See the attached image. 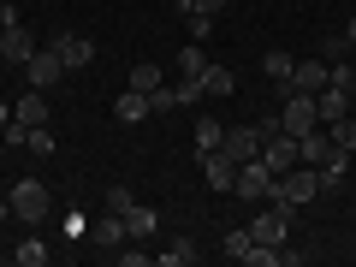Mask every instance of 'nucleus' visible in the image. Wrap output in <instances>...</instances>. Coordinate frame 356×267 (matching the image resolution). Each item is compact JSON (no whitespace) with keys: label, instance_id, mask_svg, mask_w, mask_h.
Wrapping results in <instances>:
<instances>
[{"label":"nucleus","instance_id":"nucleus-24","mask_svg":"<svg viewBox=\"0 0 356 267\" xmlns=\"http://www.w3.org/2000/svg\"><path fill=\"white\" fill-rule=\"evenodd\" d=\"M350 36H321V60H327V65H344V60H350Z\"/></svg>","mask_w":356,"mask_h":267},{"label":"nucleus","instance_id":"nucleus-10","mask_svg":"<svg viewBox=\"0 0 356 267\" xmlns=\"http://www.w3.org/2000/svg\"><path fill=\"white\" fill-rule=\"evenodd\" d=\"M327 83H332V65L327 60H297L291 65V89H303V95H321Z\"/></svg>","mask_w":356,"mask_h":267},{"label":"nucleus","instance_id":"nucleus-1","mask_svg":"<svg viewBox=\"0 0 356 267\" xmlns=\"http://www.w3.org/2000/svg\"><path fill=\"white\" fill-rule=\"evenodd\" d=\"M6 202H13V220H18V226H30V232L54 214V196H48V184H42V178H18Z\"/></svg>","mask_w":356,"mask_h":267},{"label":"nucleus","instance_id":"nucleus-20","mask_svg":"<svg viewBox=\"0 0 356 267\" xmlns=\"http://www.w3.org/2000/svg\"><path fill=\"white\" fill-rule=\"evenodd\" d=\"M191 137H196V149H220V143H226V125H220V119L214 113H202V119H196V131H191Z\"/></svg>","mask_w":356,"mask_h":267},{"label":"nucleus","instance_id":"nucleus-7","mask_svg":"<svg viewBox=\"0 0 356 267\" xmlns=\"http://www.w3.org/2000/svg\"><path fill=\"white\" fill-rule=\"evenodd\" d=\"M202 178H208V191H232V184H238V161H232L226 149H208L202 154Z\"/></svg>","mask_w":356,"mask_h":267},{"label":"nucleus","instance_id":"nucleus-9","mask_svg":"<svg viewBox=\"0 0 356 267\" xmlns=\"http://www.w3.org/2000/svg\"><path fill=\"white\" fill-rule=\"evenodd\" d=\"M220 149L232 154V161H261V125H238V131H226V143H220Z\"/></svg>","mask_w":356,"mask_h":267},{"label":"nucleus","instance_id":"nucleus-11","mask_svg":"<svg viewBox=\"0 0 356 267\" xmlns=\"http://www.w3.org/2000/svg\"><path fill=\"white\" fill-rule=\"evenodd\" d=\"M315 113H321V125H339V119H350V89L344 83H327L315 95Z\"/></svg>","mask_w":356,"mask_h":267},{"label":"nucleus","instance_id":"nucleus-23","mask_svg":"<svg viewBox=\"0 0 356 267\" xmlns=\"http://www.w3.org/2000/svg\"><path fill=\"white\" fill-rule=\"evenodd\" d=\"M202 72H208V54H202V42L178 48V77H202Z\"/></svg>","mask_w":356,"mask_h":267},{"label":"nucleus","instance_id":"nucleus-14","mask_svg":"<svg viewBox=\"0 0 356 267\" xmlns=\"http://www.w3.org/2000/svg\"><path fill=\"white\" fill-rule=\"evenodd\" d=\"M30 54H36V36H30L24 24H13V30H0V60H6V65H24Z\"/></svg>","mask_w":356,"mask_h":267},{"label":"nucleus","instance_id":"nucleus-18","mask_svg":"<svg viewBox=\"0 0 356 267\" xmlns=\"http://www.w3.org/2000/svg\"><path fill=\"white\" fill-rule=\"evenodd\" d=\"M232 89H238V72L208 60V72H202V95H232Z\"/></svg>","mask_w":356,"mask_h":267},{"label":"nucleus","instance_id":"nucleus-33","mask_svg":"<svg viewBox=\"0 0 356 267\" xmlns=\"http://www.w3.org/2000/svg\"><path fill=\"white\" fill-rule=\"evenodd\" d=\"M113 261H119V267H143V261H154V255H149V250H125V243H119Z\"/></svg>","mask_w":356,"mask_h":267},{"label":"nucleus","instance_id":"nucleus-15","mask_svg":"<svg viewBox=\"0 0 356 267\" xmlns=\"http://www.w3.org/2000/svg\"><path fill=\"white\" fill-rule=\"evenodd\" d=\"M125 232H131V243L154 238V232H161V214H154L149 202H131V208H125Z\"/></svg>","mask_w":356,"mask_h":267},{"label":"nucleus","instance_id":"nucleus-4","mask_svg":"<svg viewBox=\"0 0 356 267\" xmlns=\"http://www.w3.org/2000/svg\"><path fill=\"white\" fill-rule=\"evenodd\" d=\"M261 161H267L273 178L291 172V166H297V137H291V131H267V137H261Z\"/></svg>","mask_w":356,"mask_h":267},{"label":"nucleus","instance_id":"nucleus-28","mask_svg":"<svg viewBox=\"0 0 356 267\" xmlns=\"http://www.w3.org/2000/svg\"><path fill=\"white\" fill-rule=\"evenodd\" d=\"M332 131V143H339L344 154H356V119H339V125H327Z\"/></svg>","mask_w":356,"mask_h":267},{"label":"nucleus","instance_id":"nucleus-35","mask_svg":"<svg viewBox=\"0 0 356 267\" xmlns=\"http://www.w3.org/2000/svg\"><path fill=\"white\" fill-rule=\"evenodd\" d=\"M196 13H208V18H220V13H226V0H196Z\"/></svg>","mask_w":356,"mask_h":267},{"label":"nucleus","instance_id":"nucleus-31","mask_svg":"<svg viewBox=\"0 0 356 267\" xmlns=\"http://www.w3.org/2000/svg\"><path fill=\"white\" fill-rule=\"evenodd\" d=\"M102 202H107V208H113V214H125V208H131V202H137V196H131V184H113V191H107V196H102Z\"/></svg>","mask_w":356,"mask_h":267},{"label":"nucleus","instance_id":"nucleus-39","mask_svg":"<svg viewBox=\"0 0 356 267\" xmlns=\"http://www.w3.org/2000/svg\"><path fill=\"white\" fill-rule=\"evenodd\" d=\"M0 261H13V250H0Z\"/></svg>","mask_w":356,"mask_h":267},{"label":"nucleus","instance_id":"nucleus-30","mask_svg":"<svg viewBox=\"0 0 356 267\" xmlns=\"http://www.w3.org/2000/svg\"><path fill=\"white\" fill-rule=\"evenodd\" d=\"M184 24H191V42H208V36H214V18H208V13H184Z\"/></svg>","mask_w":356,"mask_h":267},{"label":"nucleus","instance_id":"nucleus-34","mask_svg":"<svg viewBox=\"0 0 356 267\" xmlns=\"http://www.w3.org/2000/svg\"><path fill=\"white\" fill-rule=\"evenodd\" d=\"M0 137L13 143V149H24V143H30V125H18V119H6V131H0Z\"/></svg>","mask_w":356,"mask_h":267},{"label":"nucleus","instance_id":"nucleus-27","mask_svg":"<svg viewBox=\"0 0 356 267\" xmlns=\"http://www.w3.org/2000/svg\"><path fill=\"white\" fill-rule=\"evenodd\" d=\"M172 107H178V89H172V83L149 89V113H172Z\"/></svg>","mask_w":356,"mask_h":267},{"label":"nucleus","instance_id":"nucleus-17","mask_svg":"<svg viewBox=\"0 0 356 267\" xmlns=\"http://www.w3.org/2000/svg\"><path fill=\"white\" fill-rule=\"evenodd\" d=\"M291 54H280V48H273V54H267V60H261V72H267V83H273V89H280V95H285V89H291Z\"/></svg>","mask_w":356,"mask_h":267},{"label":"nucleus","instance_id":"nucleus-32","mask_svg":"<svg viewBox=\"0 0 356 267\" xmlns=\"http://www.w3.org/2000/svg\"><path fill=\"white\" fill-rule=\"evenodd\" d=\"M24 149H36V154H54V131L48 125H30V143Z\"/></svg>","mask_w":356,"mask_h":267},{"label":"nucleus","instance_id":"nucleus-2","mask_svg":"<svg viewBox=\"0 0 356 267\" xmlns=\"http://www.w3.org/2000/svg\"><path fill=\"white\" fill-rule=\"evenodd\" d=\"M321 113H315V95H303V89H285V107H280V131H291V137H303V131H315Z\"/></svg>","mask_w":356,"mask_h":267},{"label":"nucleus","instance_id":"nucleus-26","mask_svg":"<svg viewBox=\"0 0 356 267\" xmlns=\"http://www.w3.org/2000/svg\"><path fill=\"white\" fill-rule=\"evenodd\" d=\"M178 107H196V102H208V95H202V77H178Z\"/></svg>","mask_w":356,"mask_h":267},{"label":"nucleus","instance_id":"nucleus-25","mask_svg":"<svg viewBox=\"0 0 356 267\" xmlns=\"http://www.w3.org/2000/svg\"><path fill=\"white\" fill-rule=\"evenodd\" d=\"M250 243H255V232H250V226L226 232V255H232V261H243V255H250Z\"/></svg>","mask_w":356,"mask_h":267},{"label":"nucleus","instance_id":"nucleus-16","mask_svg":"<svg viewBox=\"0 0 356 267\" xmlns=\"http://www.w3.org/2000/svg\"><path fill=\"white\" fill-rule=\"evenodd\" d=\"M113 119L119 125H143V119H149V95H143V89H125L113 102Z\"/></svg>","mask_w":356,"mask_h":267},{"label":"nucleus","instance_id":"nucleus-37","mask_svg":"<svg viewBox=\"0 0 356 267\" xmlns=\"http://www.w3.org/2000/svg\"><path fill=\"white\" fill-rule=\"evenodd\" d=\"M344 36H350V48H356V13H350V24H344Z\"/></svg>","mask_w":356,"mask_h":267},{"label":"nucleus","instance_id":"nucleus-29","mask_svg":"<svg viewBox=\"0 0 356 267\" xmlns=\"http://www.w3.org/2000/svg\"><path fill=\"white\" fill-rule=\"evenodd\" d=\"M321 172V196H339L344 191V166H315Z\"/></svg>","mask_w":356,"mask_h":267},{"label":"nucleus","instance_id":"nucleus-22","mask_svg":"<svg viewBox=\"0 0 356 267\" xmlns=\"http://www.w3.org/2000/svg\"><path fill=\"white\" fill-rule=\"evenodd\" d=\"M161 83H166V72H161L154 60H137V65H131V89H143V95H149V89H161Z\"/></svg>","mask_w":356,"mask_h":267},{"label":"nucleus","instance_id":"nucleus-12","mask_svg":"<svg viewBox=\"0 0 356 267\" xmlns=\"http://www.w3.org/2000/svg\"><path fill=\"white\" fill-rule=\"evenodd\" d=\"M250 232H255V243H285V232H291V214H285V208H261V214L250 220Z\"/></svg>","mask_w":356,"mask_h":267},{"label":"nucleus","instance_id":"nucleus-19","mask_svg":"<svg viewBox=\"0 0 356 267\" xmlns=\"http://www.w3.org/2000/svg\"><path fill=\"white\" fill-rule=\"evenodd\" d=\"M48 255H54V250H48V243H42V232H30L24 243H13V261H18V267H42V261H48Z\"/></svg>","mask_w":356,"mask_h":267},{"label":"nucleus","instance_id":"nucleus-13","mask_svg":"<svg viewBox=\"0 0 356 267\" xmlns=\"http://www.w3.org/2000/svg\"><path fill=\"white\" fill-rule=\"evenodd\" d=\"M48 113H54V107H48V89H24V95L13 102L18 125H48Z\"/></svg>","mask_w":356,"mask_h":267},{"label":"nucleus","instance_id":"nucleus-38","mask_svg":"<svg viewBox=\"0 0 356 267\" xmlns=\"http://www.w3.org/2000/svg\"><path fill=\"white\" fill-rule=\"evenodd\" d=\"M0 220H13V202H6V196H0Z\"/></svg>","mask_w":356,"mask_h":267},{"label":"nucleus","instance_id":"nucleus-6","mask_svg":"<svg viewBox=\"0 0 356 267\" xmlns=\"http://www.w3.org/2000/svg\"><path fill=\"white\" fill-rule=\"evenodd\" d=\"M24 77H30V89H54V83L65 77V60H60L54 48H36V54L24 60Z\"/></svg>","mask_w":356,"mask_h":267},{"label":"nucleus","instance_id":"nucleus-5","mask_svg":"<svg viewBox=\"0 0 356 267\" xmlns=\"http://www.w3.org/2000/svg\"><path fill=\"white\" fill-rule=\"evenodd\" d=\"M232 196L267 202V196H273V172H267V161H243V166H238V184H232Z\"/></svg>","mask_w":356,"mask_h":267},{"label":"nucleus","instance_id":"nucleus-3","mask_svg":"<svg viewBox=\"0 0 356 267\" xmlns=\"http://www.w3.org/2000/svg\"><path fill=\"white\" fill-rule=\"evenodd\" d=\"M48 48L65 60V72H83V65H95V42H89V36H77V30H54V36H48Z\"/></svg>","mask_w":356,"mask_h":267},{"label":"nucleus","instance_id":"nucleus-36","mask_svg":"<svg viewBox=\"0 0 356 267\" xmlns=\"http://www.w3.org/2000/svg\"><path fill=\"white\" fill-rule=\"evenodd\" d=\"M6 119H13V102H0V131H6Z\"/></svg>","mask_w":356,"mask_h":267},{"label":"nucleus","instance_id":"nucleus-21","mask_svg":"<svg viewBox=\"0 0 356 267\" xmlns=\"http://www.w3.org/2000/svg\"><path fill=\"white\" fill-rule=\"evenodd\" d=\"M154 261H161V267H196V261H202V250H196L191 238H178L172 250H161V255H154Z\"/></svg>","mask_w":356,"mask_h":267},{"label":"nucleus","instance_id":"nucleus-8","mask_svg":"<svg viewBox=\"0 0 356 267\" xmlns=\"http://www.w3.org/2000/svg\"><path fill=\"white\" fill-rule=\"evenodd\" d=\"M89 243H102L107 255H113L119 243H131V232H125V214H113V208H107L102 220H89Z\"/></svg>","mask_w":356,"mask_h":267}]
</instances>
